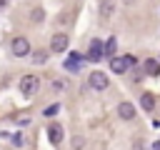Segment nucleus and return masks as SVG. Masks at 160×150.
<instances>
[{
  "label": "nucleus",
  "mask_w": 160,
  "mask_h": 150,
  "mask_svg": "<svg viewBox=\"0 0 160 150\" xmlns=\"http://www.w3.org/2000/svg\"><path fill=\"white\" fill-rule=\"evenodd\" d=\"M40 90V78L38 75H22L20 78V92L22 95H35Z\"/></svg>",
  "instance_id": "f257e3e1"
},
{
  "label": "nucleus",
  "mask_w": 160,
  "mask_h": 150,
  "mask_svg": "<svg viewBox=\"0 0 160 150\" xmlns=\"http://www.w3.org/2000/svg\"><path fill=\"white\" fill-rule=\"evenodd\" d=\"M10 52H12L15 58H25V55H30V40H28V38H12V42H10Z\"/></svg>",
  "instance_id": "f03ea898"
},
{
  "label": "nucleus",
  "mask_w": 160,
  "mask_h": 150,
  "mask_svg": "<svg viewBox=\"0 0 160 150\" xmlns=\"http://www.w3.org/2000/svg\"><path fill=\"white\" fill-rule=\"evenodd\" d=\"M88 85H90L92 90H105V88L110 85V80H108V75H105V72L92 70V72H90V78H88Z\"/></svg>",
  "instance_id": "7ed1b4c3"
},
{
  "label": "nucleus",
  "mask_w": 160,
  "mask_h": 150,
  "mask_svg": "<svg viewBox=\"0 0 160 150\" xmlns=\"http://www.w3.org/2000/svg\"><path fill=\"white\" fill-rule=\"evenodd\" d=\"M68 45H70V38H68L65 32H55V35H52V40H50V48H52L55 52H65V50H68Z\"/></svg>",
  "instance_id": "20e7f679"
},
{
  "label": "nucleus",
  "mask_w": 160,
  "mask_h": 150,
  "mask_svg": "<svg viewBox=\"0 0 160 150\" xmlns=\"http://www.w3.org/2000/svg\"><path fill=\"white\" fill-rule=\"evenodd\" d=\"M48 140H50L52 145H60V142H62V128H60L58 122H50V125H48Z\"/></svg>",
  "instance_id": "39448f33"
},
{
  "label": "nucleus",
  "mask_w": 160,
  "mask_h": 150,
  "mask_svg": "<svg viewBox=\"0 0 160 150\" xmlns=\"http://www.w3.org/2000/svg\"><path fill=\"white\" fill-rule=\"evenodd\" d=\"M128 68H130V62H128V58H125V55H122V58H118V55H115V58L110 60V70H112V72H118V75H122Z\"/></svg>",
  "instance_id": "423d86ee"
},
{
  "label": "nucleus",
  "mask_w": 160,
  "mask_h": 150,
  "mask_svg": "<svg viewBox=\"0 0 160 150\" xmlns=\"http://www.w3.org/2000/svg\"><path fill=\"white\" fill-rule=\"evenodd\" d=\"M142 70H145V75H150V78H158V75H160V60H152V58H148V60L142 62Z\"/></svg>",
  "instance_id": "0eeeda50"
},
{
  "label": "nucleus",
  "mask_w": 160,
  "mask_h": 150,
  "mask_svg": "<svg viewBox=\"0 0 160 150\" xmlns=\"http://www.w3.org/2000/svg\"><path fill=\"white\" fill-rule=\"evenodd\" d=\"M88 58H90L92 62L102 58V42H100V40H92V42H90V50H88Z\"/></svg>",
  "instance_id": "6e6552de"
},
{
  "label": "nucleus",
  "mask_w": 160,
  "mask_h": 150,
  "mask_svg": "<svg viewBox=\"0 0 160 150\" xmlns=\"http://www.w3.org/2000/svg\"><path fill=\"white\" fill-rule=\"evenodd\" d=\"M118 115H120L122 120H132V118H135V108H132L130 102H120V105H118Z\"/></svg>",
  "instance_id": "1a4fd4ad"
},
{
  "label": "nucleus",
  "mask_w": 160,
  "mask_h": 150,
  "mask_svg": "<svg viewBox=\"0 0 160 150\" xmlns=\"http://www.w3.org/2000/svg\"><path fill=\"white\" fill-rule=\"evenodd\" d=\"M140 105H142V110L152 112V108H155V95H152V92H142V95H140Z\"/></svg>",
  "instance_id": "9d476101"
},
{
  "label": "nucleus",
  "mask_w": 160,
  "mask_h": 150,
  "mask_svg": "<svg viewBox=\"0 0 160 150\" xmlns=\"http://www.w3.org/2000/svg\"><path fill=\"white\" fill-rule=\"evenodd\" d=\"M102 55H105V58H110V60L115 58V40H112V38H110L108 42H102Z\"/></svg>",
  "instance_id": "9b49d317"
},
{
  "label": "nucleus",
  "mask_w": 160,
  "mask_h": 150,
  "mask_svg": "<svg viewBox=\"0 0 160 150\" xmlns=\"http://www.w3.org/2000/svg\"><path fill=\"white\" fill-rule=\"evenodd\" d=\"M78 62H80V58H78L75 52H70V58L65 60V68H68V70H78V68H80Z\"/></svg>",
  "instance_id": "f8f14e48"
},
{
  "label": "nucleus",
  "mask_w": 160,
  "mask_h": 150,
  "mask_svg": "<svg viewBox=\"0 0 160 150\" xmlns=\"http://www.w3.org/2000/svg\"><path fill=\"white\" fill-rule=\"evenodd\" d=\"M100 15H102V18L112 15V2H110V0H102V2H100Z\"/></svg>",
  "instance_id": "ddd939ff"
},
{
  "label": "nucleus",
  "mask_w": 160,
  "mask_h": 150,
  "mask_svg": "<svg viewBox=\"0 0 160 150\" xmlns=\"http://www.w3.org/2000/svg\"><path fill=\"white\" fill-rule=\"evenodd\" d=\"M30 18H32V22H42V18H45V12H42V8H32V12H30Z\"/></svg>",
  "instance_id": "4468645a"
},
{
  "label": "nucleus",
  "mask_w": 160,
  "mask_h": 150,
  "mask_svg": "<svg viewBox=\"0 0 160 150\" xmlns=\"http://www.w3.org/2000/svg\"><path fill=\"white\" fill-rule=\"evenodd\" d=\"M55 112H58V105H50V108H45V115H48V118H50V115H55Z\"/></svg>",
  "instance_id": "2eb2a0df"
},
{
  "label": "nucleus",
  "mask_w": 160,
  "mask_h": 150,
  "mask_svg": "<svg viewBox=\"0 0 160 150\" xmlns=\"http://www.w3.org/2000/svg\"><path fill=\"white\" fill-rule=\"evenodd\" d=\"M72 142H75V145H72V148H75V150H82V138H75V140H72Z\"/></svg>",
  "instance_id": "dca6fc26"
},
{
  "label": "nucleus",
  "mask_w": 160,
  "mask_h": 150,
  "mask_svg": "<svg viewBox=\"0 0 160 150\" xmlns=\"http://www.w3.org/2000/svg\"><path fill=\"white\" fill-rule=\"evenodd\" d=\"M45 60V52H35V62H42Z\"/></svg>",
  "instance_id": "f3484780"
},
{
  "label": "nucleus",
  "mask_w": 160,
  "mask_h": 150,
  "mask_svg": "<svg viewBox=\"0 0 160 150\" xmlns=\"http://www.w3.org/2000/svg\"><path fill=\"white\" fill-rule=\"evenodd\" d=\"M152 150H160V142H155V145H152Z\"/></svg>",
  "instance_id": "a211bd4d"
},
{
  "label": "nucleus",
  "mask_w": 160,
  "mask_h": 150,
  "mask_svg": "<svg viewBox=\"0 0 160 150\" xmlns=\"http://www.w3.org/2000/svg\"><path fill=\"white\" fill-rule=\"evenodd\" d=\"M2 5H5V0H0V10H2Z\"/></svg>",
  "instance_id": "6ab92c4d"
},
{
  "label": "nucleus",
  "mask_w": 160,
  "mask_h": 150,
  "mask_svg": "<svg viewBox=\"0 0 160 150\" xmlns=\"http://www.w3.org/2000/svg\"><path fill=\"white\" fill-rule=\"evenodd\" d=\"M125 2H128V5H130V2H132V0H125Z\"/></svg>",
  "instance_id": "aec40b11"
}]
</instances>
